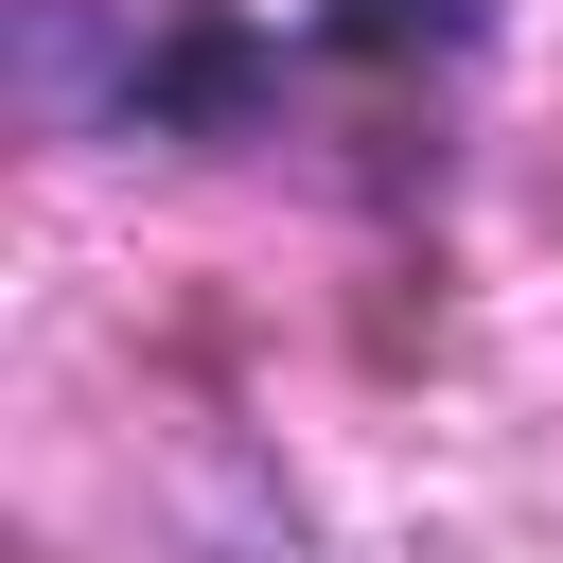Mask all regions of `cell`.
<instances>
[{"label": "cell", "mask_w": 563, "mask_h": 563, "mask_svg": "<svg viewBox=\"0 0 563 563\" xmlns=\"http://www.w3.org/2000/svg\"><path fill=\"white\" fill-rule=\"evenodd\" d=\"M334 70H405V53H475V0H317Z\"/></svg>", "instance_id": "2"}, {"label": "cell", "mask_w": 563, "mask_h": 563, "mask_svg": "<svg viewBox=\"0 0 563 563\" xmlns=\"http://www.w3.org/2000/svg\"><path fill=\"white\" fill-rule=\"evenodd\" d=\"M106 106H123V123H194V141H211V123H246V106H264V35H246V18H211V0H176V35H158Z\"/></svg>", "instance_id": "1"}]
</instances>
